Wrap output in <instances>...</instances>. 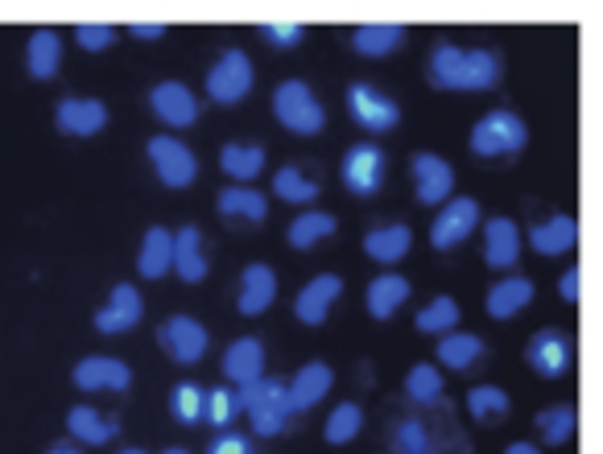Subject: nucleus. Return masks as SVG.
<instances>
[{"mask_svg":"<svg viewBox=\"0 0 603 454\" xmlns=\"http://www.w3.org/2000/svg\"><path fill=\"white\" fill-rule=\"evenodd\" d=\"M339 298H343V277H339V273H318V277H310V282L298 289V298H294V318L306 323V327H322Z\"/></svg>","mask_w":603,"mask_h":454,"instance_id":"obj_15","label":"nucleus"},{"mask_svg":"<svg viewBox=\"0 0 603 454\" xmlns=\"http://www.w3.org/2000/svg\"><path fill=\"white\" fill-rule=\"evenodd\" d=\"M467 413H472L479 425H496L512 413V401H508L505 389H496V384H479V389L467 392Z\"/></svg>","mask_w":603,"mask_h":454,"instance_id":"obj_35","label":"nucleus"},{"mask_svg":"<svg viewBox=\"0 0 603 454\" xmlns=\"http://www.w3.org/2000/svg\"><path fill=\"white\" fill-rule=\"evenodd\" d=\"M410 249H413L410 223H384V228H372V232L364 235V252L384 268L398 265V261H405Z\"/></svg>","mask_w":603,"mask_h":454,"instance_id":"obj_25","label":"nucleus"},{"mask_svg":"<svg viewBox=\"0 0 603 454\" xmlns=\"http://www.w3.org/2000/svg\"><path fill=\"white\" fill-rule=\"evenodd\" d=\"M335 215L331 211H302L298 220H289L286 228V244L294 252H310L315 244H322V240H331L335 235Z\"/></svg>","mask_w":603,"mask_h":454,"instance_id":"obj_33","label":"nucleus"},{"mask_svg":"<svg viewBox=\"0 0 603 454\" xmlns=\"http://www.w3.org/2000/svg\"><path fill=\"white\" fill-rule=\"evenodd\" d=\"M203 397H207V389L203 384H194V380L174 384V392H170V413H174V422L178 425L203 422Z\"/></svg>","mask_w":603,"mask_h":454,"instance_id":"obj_42","label":"nucleus"},{"mask_svg":"<svg viewBox=\"0 0 603 454\" xmlns=\"http://www.w3.org/2000/svg\"><path fill=\"white\" fill-rule=\"evenodd\" d=\"M389 446H393V454H434V439H430V430L422 422H413V418H405V422L393 425Z\"/></svg>","mask_w":603,"mask_h":454,"instance_id":"obj_43","label":"nucleus"},{"mask_svg":"<svg viewBox=\"0 0 603 454\" xmlns=\"http://www.w3.org/2000/svg\"><path fill=\"white\" fill-rule=\"evenodd\" d=\"M273 302H277V273L269 265H253L240 273V294H236V306L244 318H261V314L269 310Z\"/></svg>","mask_w":603,"mask_h":454,"instance_id":"obj_19","label":"nucleus"},{"mask_svg":"<svg viewBox=\"0 0 603 454\" xmlns=\"http://www.w3.org/2000/svg\"><path fill=\"white\" fill-rule=\"evenodd\" d=\"M529 145V128L517 112L493 108L472 128V154L476 157H517Z\"/></svg>","mask_w":603,"mask_h":454,"instance_id":"obj_4","label":"nucleus"},{"mask_svg":"<svg viewBox=\"0 0 603 454\" xmlns=\"http://www.w3.org/2000/svg\"><path fill=\"white\" fill-rule=\"evenodd\" d=\"M240 413H248L256 439H277L289 425V397H286V380L277 377H261L253 380L248 389H240Z\"/></svg>","mask_w":603,"mask_h":454,"instance_id":"obj_2","label":"nucleus"},{"mask_svg":"<svg viewBox=\"0 0 603 454\" xmlns=\"http://www.w3.org/2000/svg\"><path fill=\"white\" fill-rule=\"evenodd\" d=\"M273 116L289 128L294 137H318L327 128V112L318 104V95L310 92L306 78H282L273 92Z\"/></svg>","mask_w":603,"mask_h":454,"instance_id":"obj_3","label":"nucleus"},{"mask_svg":"<svg viewBox=\"0 0 603 454\" xmlns=\"http://www.w3.org/2000/svg\"><path fill=\"white\" fill-rule=\"evenodd\" d=\"M405 38L410 33L398 21H368V25L351 30V50L364 54V59H389V54H398L405 46Z\"/></svg>","mask_w":603,"mask_h":454,"instance_id":"obj_23","label":"nucleus"},{"mask_svg":"<svg viewBox=\"0 0 603 454\" xmlns=\"http://www.w3.org/2000/svg\"><path fill=\"white\" fill-rule=\"evenodd\" d=\"M75 384L83 392H128L133 389V368L116 356H83L75 363Z\"/></svg>","mask_w":603,"mask_h":454,"instance_id":"obj_16","label":"nucleus"},{"mask_svg":"<svg viewBox=\"0 0 603 454\" xmlns=\"http://www.w3.org/2000/svg\"><path fill=\"white\" fill-rule=\"evenodd\" d=\"M59 66H63V38L54 30H33L30 42H25V71L33 78H42V83H50L59 75Z\"/></svg>","mask_w":603,"mask_h":454,"instance_id":"obj_29","label":"nucleus"},{"mask_svg":"<svg viewBox=\"0 0 603 454\" xmlns=\"http://www.w3.org/2000/svg\"><path fill=\"white\" fill-rule=\"evenodd\" d=\"M579 285H583V273L571 265V273H562V282H558V298L571 302V306H574V302L583 298V289H579Z\"/></svg>","mask_w":603,"mask_h":454,"instance_id":"obj_47","label":"nucleus"},{"mask_svg":"<svg viewBox=\"0 0 603 454\" xmlns=\"http://www.w3.org/2000/svg\"><path fill=\"white\" fill-rule=\"evenodd\" d=\"M161 454H191V451H182V446H170V451H161Z\"/></svg>","mask_w":603,"mask_h":454,"instance_id":"obj_51","label":"nucleus"},{"mask_svg":"<svg viewBox=\"0 0 603 454\" xmlns=\"http://www.w3.org/2000/svg\"><path fill=\"white\" fill-rule=\"evenodd\" d=\"M223 377L232 380V389H248L253 380L265 377V344L253 339V335L228 344V351H223Z\"/></svg>","mask_w":603,"mask_h":454,"instance_id":"obj_20","label":"nucleus"},{"mask_svg":"<svg viewBox=\"0 0 603 454\" xmlns=\"http://www.w3.org/2000/svg\"><path fill=\"white\" fill-rule=\"evenodd\" d=\"M484 356V339L479 335H467V330H451L438 339V363L451 368V372H467L472 363H479Z\"/></svg>","mask_w":603,"mask_h":454,"instance_id":"obj_34","label":"nucleus"},{"mask_svg":"<svg viewBox=\"0 0 603 454\" xmlns=\"http://www.w3.org/2000/svg\"><path fill=\"white\" fill-rule=\"evenodd\" d=\"M220 170L232 178V182H253V178H261L265 173V149L261 145H240V141H228L220 149Z\"/></svg>","mask_w":603,"mask_h":454,"instance_id":"obj_32","label":"nucleus"},{"mask_svg":"<svg viewBox=\"0 0 603 454\" xmlns=\"http://www.w3.org/2000/svg\"><path fill=\"white\" fill-rule=\"evenodd\" d=\"M484 261H488V268H500V273L521 261V228L508 215H496V220L484 223Z\"/></svg>","mask_w":603,"mask_h":454,"instance_id":"obj_21","label":"nucleus"},{"mask_svg":"<svg viewBox=\"0 0 603 454\" xmlns=\"http://www.w3.org/2000/svg\"><path fill=\"white\" fill-rule=\"evenodd\" d=\"M529 244L541 256H562V252H571L579 244V220L574 215H550L529 232Z\"/></svg>","mask_w":603,"mask_h":454,"instance_id":"obj_30","label":"nucleus"},{"mask_svg":"<svg viewBox=\"0 0 603 454\" xmlns=\"http://www.w3.org/2000/svg\"><path fill=\"white\" fill-rule=\"evenodd\" d=\"M525 363L538 372V377L546 380H562L567 372H571L574 363V344L562 335V330H538L533 339H529V347H525Z\"/></svg>","mask_w":603,"mask_h":454,"instance_id":"obj_12","label":"nucleus"},{"mask_svg":"<svg viewBox=\"0 0 603 454\" xmlns=\"http://www.w3.org/2000/svg\"><path fill=\"white\" fill-rule=\"evenodd\" d=\"M203 422L215 425V430H232L240 422V389H207L203 397Z\"/></svg>","mask_w":603,"mask_h":454,"instance_id":"obj_40","label":"nucleus"},{"mask_svg":"<svg viewBox=\"0 0 603 454\" xmlns=\"http://www.w3.org/2000/svg\"><path fill=\"white\" fill-rule=\"evenodd\" d=\"M54 125L63 137H96L108 128V104L92 95H66L54 108Z\"/></svg>","mask_w":603,"mask_h":454,"instance_id":"obj_14","label":"nucleus"},{"mask_svg":"<svg viewBox=\"0 0 603 454\" xmlns=\"http://www.w3.org/2000/svg\"><path fill=\"white\" fill-rule=\"evenodd\" d=\"M174 265V232L170 228H149L137 252V273L145 282H161Z\"/></svg>","mask_w":603,"mask_h":454,"instance_id":"obj_26","label":"nucleus"},{"mask_svg":"<svg viewBox=\"0 0 603 454\" xmlns=\"http://www.w3.org/2000/svg\"><path fill=\"white\" fill-rule=\"evenodd\" d=\"M128 38H137V42H158V38H166V25H161V21H137V25H128Z\"/></svg>","mask_w":603,"mask_h":454,"instance_id":"obj_48","label":"nucleus"},{"mask_svg":"<svg viewBox=\"0 0 603 454\" xmlns=\"http://www.w3.org/2000/svg\"><path fill=\"white\" fill-rule=\"evenodd\" d=\"M145 154H149V166H154V173H158V182L166 190H187L199 178V161H194L191 145H182L170 133L149 137Z\"/></svg>","mask_w":603,"mask_h":454,"instance_id":"obj_8","label":"nucleus"},{"mask_svg":"<svg viewBox=\"0 0 603 454\" xmlns=\"http://www.w3.org/2000/svg\"><path fill=\"white\" fill-rule=\"evenodd\" d=\"M410 294H413V285L401 277V273H381V277H372L368 282V294H364V306H368V314L377 318V323H389L393 314L410 302Z\"/></svg>","mask_w":603,"mask_h":454,"instance_id":"obj_24","label":"nucleus"},{"mask_svg":"<svg viewBox=\"0 0 603 454\" xmlns=\"http://www.w3.org/2000/svg\"><path fill=\"white\" fill-rule=\"evenodd\" d=\"M158 344L174 363L191 368V363H199L207 356L211 335H207L203 323H194L191 314H170V318L161 323V330H158Z\"/></svg>","mask_w":603,"mask_h":454,"instance_id":"obj_10","label":"nucleus"},{"mask_svg":"<svg viewBox=\"0 0 603 454\" xmlns=\"http://www.w3.org/2000/svg\"><path fill=\"white\" fill-rule=\"evenodd\" d=\"M66 430H71V439L83 442V446H108V442L120 434V422L104 418L96 405H75L66 413Z\"/></svg>","mask_w":603,"mask_h":454,"instance_id":"obj_28","label":"nucleus"},{"mask_svg":"<svg viewBox=\"0 0 603 454\" xmlns=\"http://www.w3.org/2000/svg\"><path fill=\"white\" fill-rule=\"evenodd\" d=\"M170 273H178L187 285H199L207 282V273H211V261H207V249H203V232L187 223V228H178L174 232V265Z\"/></svg>","mask_w":603,"mask_h":454,"instance_id":"obj_22","label":"nucleus"},{"mask_svg":"<svg viewBox=\"0 0 603 454\" xmlns=\"http://www.w3.org/2000/svg\"><path fill=\"white\" fill-rule=\"evenodd\" d=\"M256 83V66L244 50H228L220 63L207 71V99L220 104V108H232V104H244L253 95Z\"/></svg>","mask_w":603,"mask_h":454,"instance_id":"obj_5","label":"nucleus"},{"mask_svg":"<svg viewBox=\"0 0 603 454\" xmlns=\"http://www.w3.org/2000/svg\"><path fill=\"white\" fill-rule=\"evenodd\" d=\"M343 104H348L351 120L364 128V133H372V137L393 133L401 125V104L393 95H384L381 87H372V83H351Z\"/></svg>","mask_w":603,"mask_h":454,"instance_id":"obj_7","label":"nucleus"},{"mask_svg":"<svg viewBox=\"0 0 603 454\" xmlns=\"http://www.w3.org/2000/svg\"><path fill=\"white\" fill-rule=\"evenodd\" d=\"M430 83L443 92H493L505 78L500 54L488 46H455V42H438L430 50Z\"/></svg>","mask_w":603,"mask_h":454,"instance_id":"obj_1","label":"nucleus"},{"mask_svg":"<svg viewBox=\"0 0 603 454\" xmlns=\"http://www.w3.org/2000/svg\"><path fill=\"white\" fill-rule=\"evenodd\" d=\"M256 30H261V38H265L273 50H294L306 42V25H298V21H265V25H256Z\"/></svg>","mask_w":603,"mask_h":454,"instance_id":"obj_44","label":"nucleus"},{"mask_svg":"<svg viewBox=\"0 0 603 454\" xmlns=\"http://www.w3.org/2000/svg\"><path fill=\"white\" fill-rule=\"evenodd\" d=\"M215 211H220L223 220L265 223V215H269V199H265L261 190L228 187V190H220V199H215Z\"/></svg>","mask_w":603,"mask_h":454,"instance_id":"obj_31","label":"nucleus"},{"mask_svg":"<svg viewBox=\"0 0 603 454\" xmlns=\"http://www.w3.org/2000/svg\"><path fill=\"white\" fill-rule=\"evenodd\" d=\"M112 42H116V25H108V21H83V25H75V46L87 50V54H99Z\"/></svg>","mask_w":603,"mask_h":454,"instance_id":"obj_45","label":"nucleus"},{"mask_svg":"<svg viewBox=\"0 0 603 454\" xmlns=\"http://www.w3.org/2000/svg\"><path fill=\"white\" fill-rule=\"evenodd\" d=\"M120 454H145V451H120Z\"/></svg>","mask_w":603,"mask_h":454,"instance_id":"obj_52","label":"nucleus"},{"mask_svg":"<svg viewBox=\"0 0 603 454\" xmlns=\"http://www.w3.org/2000/svg\"><path fill=\"white\" fill-rule=\"evenodd\" d=\"M443 372H438V363H413L410 377H405V397H410L413 405H434L438 397H443Z\"/></svg>","mask_w":603,"mask_h":454,"instance_id":"obj_41","label":"nucleus"},{"mask_svg":"<svg viewBox=\"0 0 603 454\" xmlns=\"http://www.w3.org/2000/svg\"><path fill=\"white\" fill-rule=\"evenodd\" d=\"M505 454H541V451L533 446V442H508Z\"/></svg>","mask_w":603,"mask_h":454,"instance_id":"obj_49","label":"nucleus"},{"mask_svg":"<svg viewBox=\"0 0 603 454\" xmlns=\"http://www.w3.org/2000/svg\"><path fill=\"white\" fill-rule=\"evenodd\" d=\"M141 318H145L141 289H133V285H116V289H112V298H108V306H99L92 323H96L99 335H125V330H133Z\"/></svg>","mask_w":603,"mask_h":454,"instance_id":"obj_17","label":"nucleus"},{"mask_svg":"<svg viewBox=\"0 0 603 454\" xmlns=\"http://www.w3.org/2000/svg\"><path fill=\"white\" fill-rule=\"evenodd\" d=\"M46 454H83L80 446H66V442H59V446H50Z\"/></svg>","mask_w":603,"mask_h":454,"instance_id":"obj_50","label":"nucleus"},{"mask_svg":"<svg viewBox=\"0 0 603 454\" xmlns=\"http://www.w3.org/2000/svg\"><path fill=\"white\" fill-rule=\"evenodd\" d=\"M384 173H389V157H384L381 145H372V141L348 145V154L339 161V178H343V187H348L356 199L381 194Z\"/></svg>","mask_w":603,"mask_h":454,"instance_id":"obj_6","label":"nucleus"},{"mask_svg":"<svg viewBox=\"0 0 603 454\" xmlns=\"http://www.w3.org/2000/svg\"><path fill=\"white\" fill-rule=\"evenodd\" d=\"M207 454H256V446H253V439H244V434H232V430H223V434H215V439H211Z\"/></svg>","mask_w":603,"mask_h":454,"instance_id":"obj_46","label":"nucleus"},{"mask_svg":"<svg viewBox=\"0 0 603 454\" xmlns=\"http://www.w3.org/2000/svg\"><path fill=\"white\" fill-rule=\"evenodd\" d=\"M538 430L546 446H567L579 430V409L574 405H550L538 413Z\"/></svg>","mask_w":603,"mask_h":454,"instance_id":"obj_39","label":"nucleus"},{"mask_svg":"<svg viewBox=\"0 0 603 454\" xmlns=\"http://www.w3.org/2000/svg\"><path fill=\"white\" fill-rule=\"evenodd\" d=\"M149 112L158 116L161 125H170L178 133V128H191L199 120V99H194V92L182 78H161L158 87L149 92Z\"/></svg>","mask_w":603,"mask_h":454,"instance_id":"obj_13","label":"nucleus"},{"mask_svg":"<svg viewBox=\"0 0 603 454\" xmlns=\"http://www.w3.org/2000/svg\"><path fill=\"white\" fill-rule=\"evenodd\" d=\"M479 223H484V211H479L476 199H467V194L446 199V203L438 207L434 223H430V244L438 252L459 249L463 240H472V232H476Z\"/></svg>","mask_w":603,"mask_h":454,"instance_id":"obj_9","label":"nucleus"},{"mask_svg":"<svg viewBox=\"0 0 603 454\" xmlns=\"http://www.w3.org/2000/svg\"><path fill=\"white\" fill-rule=\"evenodd\" d=\"M413 327L422 330V335H434V339H443V335H451V330L459 327V302L455 298H434L426 302L422 310H417V318H413Z\"/></svg>","mask_w":603,"mask_h":454,"instance_id":"obj_37","label":"nucleus"},{"mask_svg":"<svg viewBox=\"0 0 603 454\" xmlns=\"http://www.w3.org/2000/svg\"><path fill=\"white\" fill-rule=\"evenodd\" d=\"M410 178H413V194L422 207H443L446 199H455V170L451 161L438 154H413L410 161Z\"/></svg>","mask_w":603,"mask_h":454,"instance_id":"obj_11","label":"nucleus"},{"mask_svg":"<svg viewBox=\"0 0 603 454\" xmlns=\"http://www.w3.org/2000/svg\"><path fill=\"white\" fill-rule=\"evenodd\" d=\"M273 194H277L282 203L310 207L318 199V182L315 178H306L298 166H282V170L273 173Z\"/></svg>","mask_w":603,"mask_h":454,"instance_id":"obj_38","label":"nucleus"},{"mask_svg":"<svg viewBox=\"0 0 603 454\" xmlns=\"http://www.w3.org/2000/svg\"><path fill=\"white\" fill-rule=\"evenodd\" d=\"M533 282L529 277H505V282H496L493 289H488V298H484V310H488V318H496V323H505V318H517V314L533 302Z\"/></svg>","mask_w":603,"mask_h":454,"instance_id":"obj_27","label":"nucleus"},{"mask_svg":"<svg viewBox=\"0 0 603 454\" xmlns=\"http://www.w3.org/2000/svg\"><path fill=\"white\" fill-rule=\"evenodd\" d=\"M335 384V372H331V363H322V360H310L306 368H298L294 372V380L286 384V397H289V413H310V409L331 392Z\"/></svg>","mask_w":603,"mask_h":454,"instance_id":"obj_18","label":"nucleus"},{"mask_svg":"<svg viewBox=\"0 0 603 454\" xmlns=\"http://www.w3.org/2000/svg\"><path fill=\"white\" fill-rule=\"evenodd\" d=\"M360 430H364V409L356 405V401H339L327 413V422H322V439L331 442V446H348Z\"/></svg>","mask_w":603,"mask_h":454,"instance_id":"obj_36","label":"nucleus"}]
</instances>
